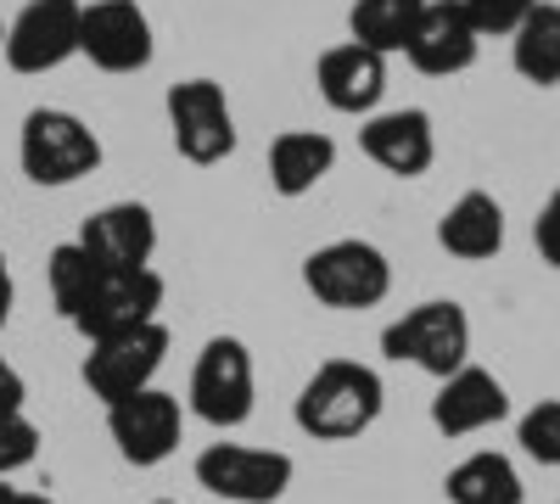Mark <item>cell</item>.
<instances>
[{"mask_svg":"<svg viewBox=\"0 0 560 504\" xmlns=\"http://www.w3.org/2000/svg\"><path fill=\"white\" fill-rule=\"evenodd\" d=\"M516 437L538 466H560V398H544L538 409H527Z\"/></svg>","mask_w":560,"mask_h":504,"instance_id":"24","label":"cell"},{"mask_svg":"<svg viewBox=\"0 0 560 504\" xmlns=\"http://www.w3.org/2000/svg\"><path fill=\"white\" fill-rule=\"evenodd\" d=\"M34 454H39V426L28 415H0V482L34 466Z\"/></svg>","mask_w":560,"mask_h":504,"instance_id":"26","label":"cell"},{"mask_svg":"<svg viewBox=\"0 0 560 504\" xmlns=\"http://www.w3.org/2000/svg\"><path fill=\"white\" fill-rule=\"evenodd\" d=\"M314 84L331 113H376L382 90H387V57L364 51V45H331L314 68Z\"/></svg>","mask_w":560,"mask_h":504,"instance_id":"17","label":"cell"},{"mask_svg":"<svg viewBox=\"0 0 560 504\" xmlns=\"http://www.w3.org/2000/svg\"><path fill=\"white\" fill-rule=\"evenodd\" d=\"M510 62L527 84H560V7L538 0V12L510 34Z\"/></svg>","mask_w":560,"mask_h":504,"instance_id":"22","label":"cell"},{"mask_svg":"<svg viewBox=\"0 0 560 504\" xmlns=\"http://www.w3.org/2000/svg\"><path fill=\"white\" fill-rule=\"evenodd\" d=\"M163 359H168L163 319L135 326V331H118V337H102V342H90V353H84V387L113 409V403H124L135 392H147L158 382V371H163Z\"/></svg>","mask_w":560,"mask_h":504,"instance_id":"6","label":"cell"},{"mask_svg":"<svg viewBox=\"0 0 560 504\" xmlns=\"http://www.w3.org/2000/svg\"><path fill=\"white\" fill-rule=\"evenodd\" d=\"M303 286L325 303V308H376L387 292H393V263L376 242H325L303 258Z\"/></svg>","mask_w":560,"mask_h":504,"instance_id":"4","label":"cell"},{"mask_svg":"<svg viewBox=\"0 0 560 504\" xmlns=\"http://www.w3.org/2000/svg\"><path fill=\"white\" fill-rule=\"evenodd\" d=\"M337 163V141L319 129H287L269 146V186L280 197H308Z\"/></svg>","mask_w":560,"mask_h":504,"instance_id":"19","label":"cell"},{"mask_svg":"<svg viewBox=\"0 0 560 504\" xmlns=\"http://www.w3.org/2000/svg\"><path fill=\"white\" fill-rule=\"evenodd\" d=\"M168 129H174V152L185 163H224L236 152V113H230L224 90L213 79H185L168 90Z\"/></svg>","mask_w":560,"mask_h":504,"instance_id":"9","label":"cell"},{"mask_svg":"<svg viewBox=\"0 0 560 504\" xmlns=\"http://www.w3.org/2000/svg\"><path fill=\"white\" fill-rule=\"evenodd\" d=\"M12 504H57V499H45V493H18Z\"/></svg>","mask_w":560,"mask_h":504,"instance_id":"30","label":"cell"},{"mask_svg":"<svg viewBox=\"0 0 560 504\" xmlns=\"http://www.w3.org/2000/svg\"><path fill=\"white\" fill-rule=\"evenodd\" d=\"M253 398H258V376H253V353L236 337H213L197 353V371H191V409L208 426H242L253 415Z\"/></svg>","mask_w":560,"mask_h":504,"instance_id":"8","label":"cell"},{"mask_svg":"<svg viewBox=\"0 0 560 504\" xmlns=\"http://www.w3.org/2000/svg\"><path fill=\"white\" fill-rule=\"evenodd\" d=\"M448 504H527V488H522V471L504 460V454L482 448L471 460H459L443 482Z\"/></svg>","mask_w":560,"mask_h":504,"instance_id":"20","label":"cell"},{"mask_svg":"<svg viewBox=\"0 0 560 504\" xmlns=\"http://www.w3.org/2000/svg\"><path fill=\"white\" fill-rule=\"evenodd\" d=\"M533 242H538L544 263H555V269H560V186H555V191H549V202L538 208V224H533Z\"/></svg>","mask_w":560,"mask_h":504,"instance_id":"27","label":"cell"},{"mask_svg":"<svg viewBox=\"0 0 560 504\" xmlns=\"http://www.w3.org/2000/svg\"><path fill=\"white\" fill-rule=\"evenodd\" d=\"M12 499H18V488H12V482H0V504H12Z\"/></svg>","mask_w":560,"mask_h":504,"instance_id":"31","label":"cell"},{"mask_svg":"<svg viewBox=\"0 0 560 504\" xmlns=\"http://www.w3.org/2000/svg\"><path fill=\"white\" fill-rule=\"evenodd\" d=\"M90 274H96V258H90L79 242H62V247L51 253V297H57L62 319L79 308V297H84V286H90Z\"/></svg>","mask_w":560,"mask_h":504,"instance_id":"23","label":"cell"},{"mask_svg":"<svg viewBox=\"0 0 560 504\" xmlns=\"http://www.w3.org/2000/svg\"><path fill=\"white\" fill-rule=\"evenodd\" d=\"M459 7L471 17V28L488 39V34H516L538 12V0H459Z\"/></svg>","mask_w":560,"mask_h":504,"instance_id":"25","label":"cell"},{"mask_svg":"<svg viewBox=\"0 0 560 504\" xmlns=\"http://www.w3.org/2000/svg\"><path fill=\"white\" fill-rule=\"evenodd\" d=\"M79 51L102 73H140L152 62V17L135 0H90L79 23Z\"/></svg>","mask_w":560,"mask_h":504,"instance_id":"11","label":"cell"},{"mask_svg":"<svg viewBox=\"0 0 560 504\" xmlns=\"http://www.w3.org/2000/svg\"><path fill=\"white\" fill-rule=\"evenodd\" d=\"M438 242H443V253H454V258H465V263L493 258V253L504 247V208H499V197L465 191V197L438 219Z\"/></svg>","mask_w":560,"mask_h":504,"instance_id":"18","label":"cell"},{"mask_svg":"<svg viewBox=\"0 0 560 504\" xmlns=\"http://www.w3.org/2000/svg\"><path fill=\"white\" fill-rule=\"evenodd\" d=\"M382 353L387 359H409L427 376L448 382L454 371H465V353H471V319H465L459 303L432 297V303L409 308L404 319H393V326L382 331Z\"/></svg>","mask_w":560,"mask_h":504,"instance_id":"5","label":"cell"},{"mask_svg":"<svg viewBox=\"0 0 560 504\" xmlns=\"http://www.w3.org/2000/svg\"><path fill=\"white\" fill-rule=\"evenodd\" d=\"M298 466L280 448H253V443H213L197 454V482L230 504H275L292 488Z\"/></svg>","mask_w":560,"mask_h":504,"instance_id":"7","label":"cell"},{"mask_svg":"<svg viewBox=\"0 0 560 504\" xmlns=\"http://www.w3.org/2000/svg\"><path fill=\"white\" fill-rule=\"evenodd\" d=\"M18 163L34 186H73V179L102 168V141L79 113L34 107L23 118V134H18Z\"/></svg>","mask_w":560,"mask_h":504,"instance_id":"2","label":"cell"},{"mask_svg":"<svg viewBox=\"0 0 560 504\" xmlns=\"http://www.w3.org/2000/svg\"><path fill=\"white\" fill-rule=\"evenodd\" d=\"M163 292L168 286H163L158 269H102L96 263L79 308L68 314V326L84 342H102V337H118V331H135V326H152L158 308H163Z\"/></svg>","mask_w":560,"mask_h":504,"instance_id":"3","label":"cell"},{"mask_svg":"<svg viewBox=\"0 0 560 504\" xmlns=\"http://www.w3.org/2000/svg\"><path fill=\"white\" fill-rule=\"evenodd\" d=\"M79 247L102 269H152L158 253V219L147 202H107L84 219Z\"/></svg>","mask_w":560,"mask_h":504,"instance_id":"13","label":"cell"},{"mask_svg":"<svg viewBox=\"0 0 560 504\" xmlns=\"http://www.w3.org/2000/svg\"><path fill=\"white\" fill-rule=\"evenodd\" d=\"M79 23H84L79 0H28L12 17L0 51H7L12 73H51L68 57H79Z\"/></svg>","mask_w":560,"mask_h":504,"instance_id":"10","label":"cell"},{"mask_svg":"<svg viewBox=\"0 0 560 504\" xmlns=\"http://www.w3.org/2000/svg\"><path fill=\"white\" fill-rule=\"evenodd\" d=\"M152 504H174V499H152Z\"/></svg>","mask_w":560,"mask_h":504,"instance_id":"32","label":"cell"},{"mask_svg":"<svg viewBox=\"0 0 560 504\" xmlns=\"http://www.w3.org/2000/svg\"><path fill=\"white\" fill-rule=\"evenodd\" d=\"M382 403H387V387H382V376L370 371V364H359V359H325L319 371L303 382L292 415H298V426L314 443H348V437L376 426Z\"/></svg>","mask_w":560,"mask_h":504,"instance_id":"1","label":"cell"},{"mask_svg":"<svg viewBox=\"0 0 560 504\" xmlns=\"http://www.w3.org/2000/svg\"><path fill=\"white\" fill-rule=\"evenodd\" d=\"M107 432L118 443V454L129 466H163L168 454L185 437V415H179V398L163 387H147L124 403L107 409Z\"/></svg>","mask_w":560,"mask_h":504,"instance_id":"12","label":"cell"},{"mask_svg":"<svg viewBox=\"0 0 560 504\" xmlns=\"http://www.w3.org/2000/svg\"><path fill=\"white\" fill-rule=\"evenodd\" d=\"M420 12H427V0H359L348 12L353 45H364V51H376V57H393L409 45Z\"/></svg>","mask_w":560,"mask_h":504,"instance_id":"21","label":"cell"},{"mask_svg":"<svg viewBox=\"0 0 560 504\" xmlns=\"http://www.w3.org/2000/svg\"><path fill=\"white\" fill-rule=\"evenodd\" d=\"M12 303H18V281H12L7 253H0V331H7V319H12Z\"/></svg>","mask_w":560,"mask_h":504,"instance_id":"29","label":"cell"},{"mask_svg":"<svg viewBox=\"0 0 560 504\" xmlns=\"http://www.w3.org/2000/svg\"><path fill=\"white\" fill-rule=\"evenodd\" d=\"M477 45H482V34L471 28V17H465L459 0H427V12H420L404 51H409V62L420 73L448 79V73H465L477 62Z\"/></svg>","mask_w":560,"mask_h":504,"instance_id":"14","label":"cell"},{"mask_svg":"<svg viewBox=\"0 0 560 504\" xmlns=\"http://www.w3.org/2000/svg\"><path fill=\"white\" fill-rule=\"evenodd\" d=\"M359 146L364 157L398 174V179H420L438 157V134H432V118L420 107H398V113H376L364 129H359Z\"/></svg>","mask_w":560,"mask_h":504,"instance_id":"15","label":"cell"},{"mask_svg":"<svg viewBox=\"0 0 560 504\" xmlns=\"http://www.w3.org/2000/svg\"><path fill=\"white\" fill-rule=\"evenodd\" d=\"M0 39H7V28H0Z\"/></svg>","mask_w":560,"mask_h":504,"instance_id":"33","label":"cell"},{"mask_svg":"<svg viewBox=\"0 0 560 504\" xmlns=\"http://www.w3.org/2000/svg\"><path fill=\"white\" fill-rule=\"evenodd\" d=\"M510 415V392L499 376H488L482 364H465V371H454L438 398H432V426L443 437H471V432H488Z\"/></svg>","mask_w":560,"mask_h":504,"instance_id":"16","label":"cell"},{"mask_svg":"<svg viewBox=\"0 0 560 504\" xmlns=\"http://www.w3.org/2000/svg\"><path fill=\"white\" fill-rule=\"evenodd\" d=\"M23 398H28V387L18 376V364L0 353V415H23Z\"/></svg>","mask_w":560,"mask_h":504,"instance_id":"28","label":"cell"}]
</instances>
